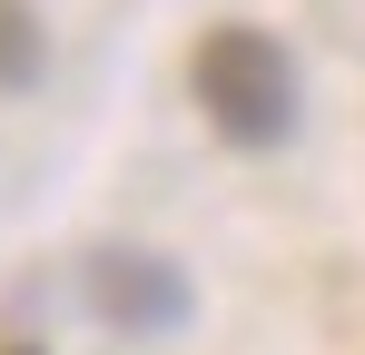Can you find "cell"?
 <instances>
[{
	"instance_id": "cell-2",
	"label": "cell",
	"mask_w": 365,
	"mask_h": 355,
	"mask_svg": "<svg viewBox=\"0 0 365 355\" xmlns=\"http://www.w3.org/2000/svg\"><path fill=\"white\" fill-rule=\"evenodd\" d=\"M89 296H99V316L128 326V336H168L187 316V287L168 257H138V247H99L89 257Z\"/></svg>"
},
{
	"instance_id": "cell-3",
	"label": "cell",
	"mask_w": 365,
	"mask_h": 355,
	"mask_svg": "<svg viewBox=\"0 0 365 355\" xmlns=\"http://www.w3.org/2000/svg\"><path fill=\"white\" fill-rule=\"evenodd\" d=\"M40 79V20L30 0H0V89H30Z\"/></svg>"
},
{
	"instance_id": "cell-1",
	"label": "cell",
	"mask_w": 365,
	"mask_h": 355,
	"mask_svg": "<svg viewBox=\"0 0 365 355\" xmlns=\"http://www.w3.org/2000/svg\"><path fill=\"white\" fill-rule=\"evenodd\" d=\"M187 89H197V109H207V128L227 148H277L297 128V59L257 20H217L197 40V59H187Z\"/></svg>"
}]
</instances>
